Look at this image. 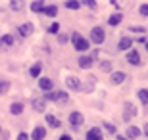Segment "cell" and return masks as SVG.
I'll use <instances>...</instances> for the list:
<instances>
[{
  "mask_svg": "<svg viewBox=\"0 0 148 140\" xmlns=\"http://www.w3.org/2000/svg\"><path fill=\"white\" fill-rule=\"evenodd\" d=\"M137 96H138V100L143 102V106L146 108V106H148V90H146V88H140V90L137 92Z\"/></svg>",
  "mask_w": 148,
  "mask_h": 140,
  "instance_id": "obj_24",
  "label": "cell"
},
{
  "mask_svg": "<svg viewBox=\"0 0 148 140\" xmlns=\"http://www.w3.org/2000/svg\"><path fill=\"white\" fill-rule=\"evenodd\" d=\"M127 61L131 65H140V54H138V50H129L127 52Z\"/></svg>",
  "mask_w": 148,
  "mask_h": 140,
  "instance_id": "obj_10",
  "label": "cell"
},
{
  "mask_svg": "<svg viewBox=\"0 0 148 140\" xmlns=\"http://www.w3.org/2000/svg\"><path fill=\"white\" fill-rule=\"evenodd\" d=\"M33 31H35V25H33V23H23V25H19V27H17V35H19L21 38L29 37V35H33Z\"/></svg>",
  "mask_w": 148,
  "mask_h": 140,
  "instance_id": "obj_6",
  "label": "cell"
},
{
  "mask_svg": "<svg viewBox=\"0 0 148 140\" xmlns=\"http://www.w3.org/2000/svg\"><path fill=\"white\" fill-rule=\"evenodd\" d=\"M127 79V75L123 73V71H115V73H112L110 75V81H112V85H121V83Z\"/></svg>",
  "mask_w": 148,
  "mask_h": 140,
  "instance_id": "obj_13",
  "label": "cell"
},
{
  "mask_svg": "<svg viewBox=\"0 0 148 140\" xmlns=\"http://www.w3.org/2000/svg\"><path fill=\"white\" fill-rule=\"evenodd\" d=\"M44 119H46V123H48L50 127H52V129H60V127H62V123L54 117V115H46Z\"/></svg>",
  "mask_w": 148,
  "mask_h": 140,
  "instance_id": "obj_25",
  "label": "cell"
},
{
  "mask_svg": "<svg viewBox=\"0 0 148 140\" xmlns=\"http://www.w3.org/2000/svg\"><path fill=\"white\" fill-rule=\"evenodd\" d=\"M52 86H54V81H52L50 77H40V79H38V88H40V90L48 92V90H52Z\"/></svg>",
  "mask_w": 148,
  "mask_h": 140,
  "instance_id": "obj_8",
  "label": "cell"
},
{
  "mask_svg": "<svg viewBox=\"0 0 148 140\" xmlns=\"http://www.w3.org/2000/svg\"><path fill=\"white\" fill-rule=\"evenodd\" d=\"M129 31L140 33V35H146V27H143V25H133V27H129Z\"/></svg>",
  "mask_w": 148,
  "mask_h": 140,
  "instance_id": "obj_29",
  "label": "cell"
},
{
  "mask_svg": "<svg viewBox=\"0 0 148 140\" xmlns=\"http://www.w3.org/2000/svg\"><path fill=\"white\" fill-rule=\"evenodd\" d=\"M137 106L135 104H131V102H125V106H123V121L125 123H129L133 117H137Z\"/></svg>",
  "mask_w": 148,
  "mask_h": 140,
  "instance_id": "obj_4",
  "label": "cell"
},
{
  "mask_svg": "<svg viewBox=\"0 0 148 140\" xmlns=\"http://www.w3.org/2000/svg\"><path fill=\"white\" fill-rule=\"evenodd\" d=\"M14 42H16L14 35H2V37H0V48H2V50L12 48V46H14Z\"/></svg>",
  "mask_w": 148,
  "mask_h": 140,
  "instance_id": "obj_7",
  "label": "cell"
},
{
  "mask_svg": "<svg viewBox=\"0 0 148 140\" xmlns=\"http://www.w3.org/2000/svg\"><path fill=\"white\" fill-rule=\"evenodd\" d=\"M100 69L104 71V73H112L114 65H112V61H100Z\"/></svg>",
  "mask_w": 148,
  "mask_h": 140,
  "instance_id": "obj_28",
  "label": "cell"
},
{
  "mask_svg": "<svg viewBox=\"0 0 148 140\" xmlns=\"http://www.w3.org/2000/svg\"><path fill=\"white\" fill-rule=\"evenodd\" d=\"M140 136V129L138 127H127V138H138Z\"/></svg>",
  "mask_w": 148,
  "mask_h": 140,
  "instance_id": "obj_23",
  "label": "cell"
},
{
  "mask_svg": "<svg viewBox=\"0 0 148 140\" xmlns=\"http://www.w3.org/2000/svg\"><path fill=\"white\" fill-rule=\"evenodd\" d=\"M137 44H138V46H146V37L143 35V37H140V38L137 40Z\"/></svg>",
  "mask_w": 148,
  "mask_h": 140,
  "instance_id": "obj_35",
  "label": "cell"
},
{
  "mask_svg": "<svg viewBox=\"0 0 148 140\" xmlns=\"http://www.w3.org/2000/svg\"><path fill=\"white\" fill-rule=\"evenodd\" d=\"M67 40H69V37H67V35H64V33H60V35H58V42H60V44H66Z\"/></svg>",
  "mask_w": 148,
  "mask_h": 140,
  "instance_id": "obj_34",
  "label": "cell"
},
{
  "mask_svg": "<svg viewBox=\"0 0 148 140\" xmlns=\"http://www.w3.org/2000/svg\"><path fill=\"white\" fill-rule=\"evenodd\" d=\"M10 10L21 14V12L25 10V0H12V2H10Z\"/></svg>",
  "mask_w": 148,
  "mask_h": 140,
  "instance_id": "obj_16",
  "label": "cell"
},
{
  "mask_svg": "<svg viewBox=\"0 0 148 140\" xmlns=\"http://www.w3.org/2000/svg\"><path fill=\"white\" fill-rule=\"evenodd\" d=\"M104 129H106V132H108V135H115V132H117L115 125H112V123H104Z\"/></svg>",
  "mask_w": 148,
  "mask_h": 140,
  "instance_id": "obj_31",
  "label": "cell"
},
{
  "mask_svg": "<svg viewBox=\"0 0 148 140\" xmlns=\"http://www.w3.org/2000/svg\"><path fill=\"white\" fill-rule=\"evenodd\" d=\"M66 85L69 86V88H71V90H75V92H79V90H83V85H81V81H79V79H77V77H67L66 79Z\"/></svg>",
  "mask_w": 148,
  "mask_h": 140,
  "instance_id": "obj_9",
  "label": "cell"
},
{
  "mask_svg": "<svg viewBox=\"0 0 148 140\" xmlns=\"http://www.w3.org/2000/svg\"><path fill=\"white\" fill-rule=\"evenodd\" d=\"M42 98L46 102H56V104H66L69 100L67 98V92H54V90H48Z\"/></svg>",
  "mask_w": 148,
  "mask_h": 140,
  "instance_id": "obj_2",
  "label": "cell"
},
{
  "mask_svg": "<svg viewBox=\"0 0 148 140\" xmlns=\"http://www.w3.org/2000/svg\"><path fill=\"white\" fill-rule=\"evenodd\" d=\"M31 106H33L35 111H44L46 109V100L44 98H35V100H31Z\"/></svg>",
  "mask_w": 148,
  "mask_h": 140,
  "instance_id": "obj_14",
  "label": "cell"
},
{
  "mask_svg": "<svg viewBox=\"0 0 148 140\" xmlns=\"http://www.w3.org/2000/svg\"><path fill=\"white\" fill-rule=\"evenodd\" d=\"M71 42H73L77 52H87L88 46H90V42H88L85 37H81L79 33H71Z\"/></svg>",
  "mask_w": 148,
  "mask_h": 140,
  "instance_id": "obj_1",
  "label": "cell"
},
{
  "mask_svg": "<svg viewBox=\"0 0 148 140\" xmlns=\"http://www.w3.org/2000/svg\"><path fill=\"white\" fill-rule=\"evenodd\" d=\"M46 136V129L44 127H35V130L29 135V140H42Z\"/></svg>",
  "mask_w": 148,
  "mask_h": 140,
  "instance_id": "obj_11",
  "label": "cell"
},
{
  "mask_svg": "<svg viewBox=\"0 0 148 140\" xmlns=\"http://www.w3.org/2000/svg\"><path fill=\"white\" fill-rule=\"evenodd\" d=\"M138 14H140L143 17L148 16V4H146V2H143V4H140V8H138Z\"/></svg>",
  "mask_w": 148,
  "mask_h": 140,
  "instance_id": "obj_32",
  "label": "cell"
},
{
  "mask_svg": "<svg viewBox=\"0 0 148 140\" xmlns=\"http://www.w3.org/2000/svg\"><path fill=\"white\" fill-rule=\"evenodd\" d=\"M92 65H94V59L90 58V56H81V58H79V67L88 69V67H92Z\"/></svg>",
  "mask_w": 148,
  "mask_h": 140,
  "instance_id": "obj_18",
  "label": "cell"
},
{
  "mask_svg": "<svg viewBox=\"0 0 148 140\" xmlns=\"http://www.w3.org/2000/svg\"><path fill=\"white\" fill-rule=\"evenodd\" d=\"M81 6H87L88 10H96V0H79Z\"/></svg>",
  "mask_w": 148,
  "mask_h": 140,
  "instance_id": "obj_27",
  "label": "cell"
},
{
  "mask_svg": "<svg viewBox=\"0 0 148 140\" xmlns=\"http://www.w3.org/2000/svg\"><path fill=\"white\" fill-rule=\"evenodd\" d=\"M8 88H10V83H8V81H2V79H0V94H4Z\"/></svg>",
  "mask_w": 148,
  "mask_h": 140,
  "instance_id": "obj_33",
  "label": "cell"
},
{
  "mask_svg": "<svg viewBox=\"0 0 148 140\" xmlns=\"http://www.w3.org/2000/svg\"><path fill=\"white\" fill-rule=\"evenodd\" d=\"M48 33H50V35H58V33H60V23L54 21V23L48 27Z\"/></svg>",
  "mask_w": 148,
  "mask_h": 140,
  "instance_id": "obj_30",
  "label": "cell"
},
{
  "mask_svg": "<svg viewBox=\"0 0 148 140\" xmlns=\"http://www.w3.org/2000/svg\"><path fill=\"white\" fill-rule=\"evenodd\" d=\"M83 123H85V115H83L81 111H71L69 113V125H71L73 129H79Z\"/></svg>",
  "mask_w": 148,
  "mask_h": 140,
  "instance_id": "obj_5",
  "label": "cell"
},
{
  "mask_svg": "<svg viewBox=\"0 0 148 140\" xmlns=\"http://www.w3.org/2000/svg\"><path fill=\"white\" fill-rule=\"evenodd\" d=\"M90 58H92V59H94V61H96V59H98V50H94L92 54H90Z\"/></svg>",
  "mask_w": 148,
  "mask_h": 140,
  "instance_id": "obj_37",
  "label": "cell"
},
{
  "mask_svg": "<svg viewBox=\"0 0 148 140\" xmlns=\"http://www.w3.org/2000/svg\"><path fill=\"white\" fill-rule=\"evenodd\" d=\"M40 71H42V64H40V61H37V64H33V65H31L29 73H31V77H35V79H37V77L40 75Z\"/></svg>",
  "mask_w": 148,
  "mask_h": 140,
  "instance_id": "obj_22",
  "label": "cell"
},
{
  "mask_svg": "<svg viewBox=\"0 0 148 140\" xmlns=\"http://www.w3.org/2000/svg\"><path fill=\"white\" fill-rule=\"evenodd\" d=\"M117 140H129V138H125V136H117Z\"/></svg>",
  "mask_w": 148,
  "mask_h": 140,
  "instance_id": "obj_39",
  "label": "cell"
},
{
  "mask_svg": "<svg viewBox=\"0 0 148 140\" xmlns=\"http://www.w3.org/2000/svg\"><path fill=\"white\" fill-rule=\"evenodd\" d=\"M44 6H46V2H44V0H33V2L29 4V8H31V12H33V14H42Z\"/></svg>",
  "mask_w": 148,
  "mask_h": 140,
  "instance_id": "obj_12",
  "label": "cell"
},
{
  "mask_svg": "<svg viewBox=\"0 0 148 140\" xmlns=\"http://www.w3.org/2000/svg\"><path fill=\"white\" fill-rule=\"evenodd\" d=\"M131 46H133V38L131 37H121L119 38V44H117V48L119 50H131Z\"/></svg>",
  "mask_w": 148,
  "mask_h": 140,
  "instance_id": "obj_15",
  "label": "cell"
},
{
  "mask_svg": "<svg viewBox=\"0 0 148 140\" xmlns=\"http://www.w3.org/2000/svg\"><path fill=\"white\" fill-rule=\"evenodd\" d=\"M42 14H44V16H48V17H56V16H58V6H54V4L44 6Z\"/></svg>",
  "mask_w": 148,
  "mask_h": 140,
  "instance_id": "obj_20",
  "label": "cell"
},
{
  "mask_svg": "<svg viewBox=\"0 0 148 140\" xmlns=\"http://www.w3.org/2000/svg\"><path fill=\"white\" fill-rule=\"evenodd\" d=\"M121 19H123V14H119V12H117V14H112V16L108 17V25H112V27H117V25L121 23Z\"/></svg>",
  "mask_w": 148,
  "mask_h": 140,
  "instance_id": "obj_19",
  "label": "cell"
},
{
  "mask_svg": "<svg viewBox=\"0 0 148 140\" xmlns=\"http://www.w3.org/2000/svg\"><path fill=\"white\" fill-rule=\"evenodd\" d=\"M87 140H104V136H102V130H100L98 127L90 129V130L87 132Z\"/></svg>",
  "mask_w": 148,
  "mask_h": 140,
  "instance_id": "obj_17",
  "label": "cell"
},
{
  "mask_svg": "<svg viewBox=\"0 0 148 140\" xmlns=\"http://www.w3.org/2000/svg\"><path fill=\"white\" fill-rule=\"evenodd\" d=\"M104 40H106V31L102 27H92L90 29V42L102 44Z\"/></svg>",
  "mask_w": 148,
  "mask_h": 140,
  "instance_id": "obj_3",
  "label": "cell"
},
{
  "mask_svg": "<svg viewBox=\"0 0 148 140\" xmlns=\"http://www.w3.org/2000/svg\"><path fill=\"white\" fill-rule=\"evenodd\" d=\"M58 140H71V136H69V135H62Z\"/></svg>",
  "mask_w": 148,
  "mask_h": 140,
  "instance_id": "obj_38",
  "label": "cell"
},
{
  "mask_svg": "<svg viewBox=\"0 0 148 140\" xmlns=\"http://www.w3.org/2000/svg\"><path fill=\"white\" fill-rule=\"evenodd\" d=\"M17 140H29V135L27 132H19V135H17Z\"/></svg>",
  "mask_w": 148,
  "mask_h": 140,
  "instance_id": "obj_36",
  "label": "cell"
},
{
  "mask_svg": "<svg viewBox=\"0 0 148 140\" xmlns=\"http://www.w3.org/2000/svg\"><path fill=\"white\" fill-rule=\"evenodd\" d=\"M10 113H12V115H21V113H23V104L21 102H14L10 106Z\"/></svg>",
  "mask_w": 148,
  "mask_h": 140,
  "instance_id": "obj_21",
  "label": "cell"
},
{
  "mask_svg": "<svg viewBox=\"0 0 148 140\" xmlns=\"http://www.w3.org/2000/svg\"><path fill=\"white\" fill-rule=\"evenodd\" d=\"M64 6H66L67 10H79V8H81L79 0H66V2H64Z\"/></svg>",
  "mask_w": 148,
  "mask_h": 140,
  "instance_id": "obj_26",
  "label": "cell"
}]
</instances>
